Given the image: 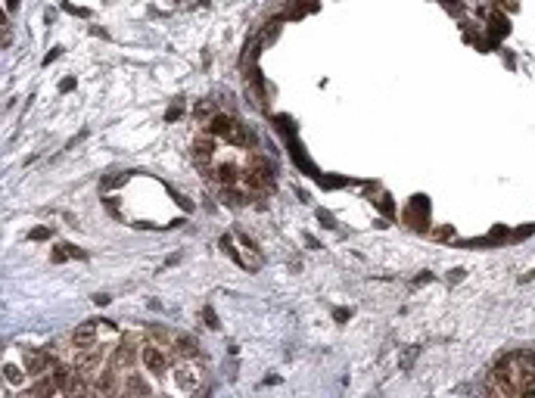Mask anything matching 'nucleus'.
Masks as SVG:
<instances>
[{
	"instance_id": "nucleus-1",
	"label": "nucleus",
	"mask_w": 535,
	"mask_h": 398,
	"mask_svg": "<svg viewBox=\"0 0 535 398\" xmlns=\"http://www.w3.org/2000/svg\"><path fill=\"white\" fill-rule=\"evenodd\" d=\"M109 361H112L118 370H131L134 364H137V336H134V333H125V339L112 349Z\"/></svg>"
},
{
	"instance_id": "nucleus-2",
	"label": "nucleus",
	"mask_w": 535,
	"mask_h": 398,
	"mask_svg": "<svg viewBox=\"0 0 535 398\" xmlns=\"http://www.w3.org/2000/svg\"><path fill=\"white\" fill-rule=\"evenodd\" d=\"M140 358H143V364H147V370L150 374H156V377H162L165 374V367H168V355H165V349L159 342H143V349H140Z\"/></svg>"
},
{
	"instance_id": "nucleus-3",
	"label": "nucleus",
	"mask_w": 535,
	"mask_h": 398,
	"mask_svg": "<svg viewBox=\"0 0 535 398\" xmlns=\"http://www.w3.org/2000/svg\"><path fill=\"white\" fill-rule=\"evenodd\" d=\"M25 367H28V374H31V377H44L47 370H53V367H56V361H53V355H47V352L25 349Z\"/></svg>"
},
{
	"instance_id": "nucleus-4",
	"label": "nucleus",
	"mask_w": 535,
	"mask_h": 398,
	"mask_svg": "<svg viewBox=\"0 0 535 398\" xmlns=\"http://www.w3.org/2000/svg\"><path fill=\"white\" fill-rule=\"evenodd\" d=\"M427 199L423 196H414L411 202H407V209H405V221H407V227H414V230H423V224H427Z\"/></svg>"
},
{
	"instance_id": "nucleus-5",
	"label": "nucleus",
	"mask_w": 535,
	"mask_h": 398,
	"mask_svg": "<svg viewBox=\"0 0 535 398\" xmlns=\"http://www.w3.org/2000/svg\"><path fill=\"white\" fill-rule=\"evenodd\" d=\"M97 327H100V320H87V324L75 327V330H72V342H75V349H87V345L97 342Z\"/></svg>"
},
{
	"instance_id": "nucleus-6",
	"label": "nucleus",
	"mask_w": 535,
	"mask_h": 398,
	"mask_svg": "<svg viewBox=\"0 0 535 398\" xmlns=\"http://www.w3.org/2000/svg\"><path fill=\"white\" fill-rule=\"evenodd\" d=\"M212 152H215V140H212V134H209V137H196V143H193V159H196L199 165L209 162Z\"/></svg>"
},
{
	"instance_id": "nucleus-7",
	"label": "nucleus",
	"mask_w": 535,
	"mask_h": 398,
	"mask_svg": "<svg viewBox=\"0 0 535 398\" xmlns=\"http://www.w3.org/2000/svg\"><path fill=\"white\" fill-rule=\"evenodd\" d=\"M122 392H125V395H134V392H140V395H150V392H152V386H147V383H143V379H140L137 374H128V383L122 386Z\"/></svg>"
},
{
	"instance_id": "nucleus-8",
	"label": "nucleus",
	"mask_w": 535,
	"mask_h": 398,
	"mask_svg": "<svg viewBox=\"0 0 535 398\" xmlns=\"http://www.w3.org/2000/svg\"><path fill=\"white\" fill-rule=\"evenodd\" d=\"M3 379H6V383H13V386H19L22 383V370L16 367V364H3Z\"/></svg>"
},
{
	"instance_id": "nucleus-9",
	"label": "nucleus",
	"mask_w": 535,
	"mask_h": 398,
	"mask_svg": "<svg viewBox=\"0 0 535 398\" xmlns=\"http://www.w3.org/2000/svg\"><path fill=\"white\" fill-rule=\"evenodd\" d=\"M454 230L451 227H439V230H432V240H451Z\"/></svg>"
},
{
	"instance_id": "nucleus-10",
	"label": "nucleus",
	"mask_w": 535,
	"mask_h": 398,
	"mask_svg": "<svg viewBox=\"0 0 535 398\" xmlns=\"http://www.w3.org/2000/svg\"><path fill=\"white\" fill-rule=\"evenodd\" d=\"M318 218L324 221V227H336V224H333V215H330L327 209H318Z\"/></svg>"
},
{
	"instance_id": "nucleus-11",
	"label": "nucleus",
	"mask_w": 535,
	"mask_h": 398,
	"mask_svg": "<svg viewBox=\"0 0 535 398\" xmlns=\"http://www.w3.org/2000/svg\"><path fill=\"white\" fill-rule=\"evenodd\" d=\"M202 317H206V327H212V330L218 327V317H215V311H212V308H206V311H202Z\"/></svg>"
},
{
	"instance_id": "nucleus-12",
	"label": "nucleus",
	"mask_w": 535,
	"mask_h": 398,
	"mask_svg": "<svg viewBox=\"0 0 535 398\" xmlns=\"http://www.w3.org/2000/svg\"><path fill=\"white\" fill-rule=\"evenodd\" d=\"M28 236H31V240H47V236H50V230H47V227H35V230H31Z\"/></svg>"
},
{
	"instance_id": "nucleus-13",
	"label": "nucleus",
	"mask_w": 535,
	"mask_h": 398,
	"mask_svg": "<svg viewBox=\"0 0 535 398\" xmlns=\"http://www.w3.org/2000/svg\"><path fill=\"white\" fill-rule=\"evenodd\" d=\"M464 274H467V271H464V268H454V271H451V274H448V280H451V283H457V280H464Z\"/></svg>"
},
{
	"instance_id": "nucleus-14",
	"label": "nucleus",
	"mask_w": 535,
	"mask_h": 398,
	"mask_svg": "<svg viewBox=\"0 0 535 398\" xmlns=\"http://www.w3.org/2000/svg\"><path fill=\"white\" fill-rule=\"evenodd\" d=\"M93 302H97V305H109V302H112V299H109L106 293H100V295H93Z\"/></svg>"
},
{
	"instance_id": "nucleus-15",
	"label": "nucleus",
	"mask_w": 535,
	"mask_h": 398,
	"mask_svg": "<svg viewBox=\"0 0 535 398\" xmlns=\"http://www.w3.org/2000/svg\"><path fill=\"white\" fill-rule=\"evenodd\" d=\"M429 280H432V274H429V271H423V274L417 277V286H420V283H429Z\"/></svg>"
},
{
	"instance_id": "nucleus-16",
	"label": "nucleus",
	"mask_w": 535,
	"mask_h": 398,
	"mask_svg": "<svg viewBox=\"0 0 535 398\" xmlns=\"http://www.w3.org/2000/svg\"><path fill=\"white\" fill-rule=\"evenodd\" d=\"M59 90H75V78H69V81H63V84H59Z\"/></svg>"
}]
</instances>
